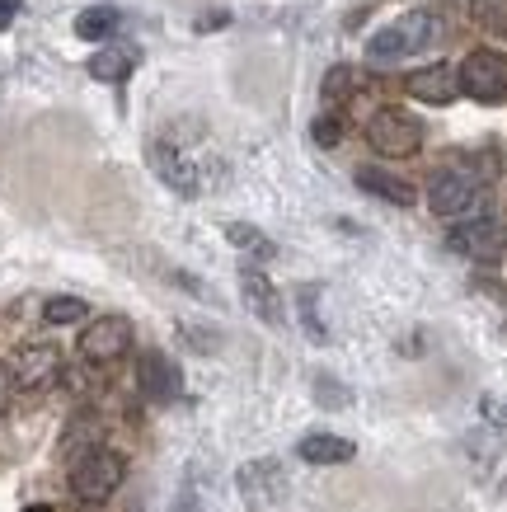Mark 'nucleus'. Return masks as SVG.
<instances>
[{"instance_id":"1","label":"nucleus","mask_w":507,"mask_h":512,"mask_svg":"<svg viewBox=\"0 0 507 512\" xmlns=\"http://www.w3.org/2000/svg\"><path fill=\"white\" fill-rule=\"evenodd\" d=\"M442 38V19L432 15V10H409L400 15L395 24H385V29L371 33L367 52L376 62H395V57H409V52H423Z\"/></svg>"},{"instance_id":"2","label":"nucleus","mask_w":507,"mask_h":512,"mask_svg":"<svg viewBox=\"0 0 507 512\" xmlns=\"http://www.w3.org/2000/svg\"><path fill=\"white\" fill-rule=\"evenodd\" d=\"M123 480H127V461L108 447L85 451V456H76V466H71V494H76L85 508L108 503V498L118 494V484Z\"/></svg>"},{"instance_id":"3","label":"nucleus","mask_w":507,"mask_h":512,"mask_svg":"<svg viewBox=\"0 0 507 512\" xmlns=\"http://www.w3.org/2000/svg\"><path fill=\"white\" fill-rule=\"evenodd\" d=\"M235 484H240V498H245L249 512H282L287 498H292L287 470H282V461H273V456H259V461L240 466Z\"/></svg>"},{"instance_id":"4","label":"nucleus","mask_w":507,"mask_h":512,"mask_svg":"<svg viewBox=\"0 0 507 512\" xmlns=\"http://www.w3.org/2000/svg\"><path fill=\"white\" fill-rule=\"evenodd\" d=\"M461 94H470L475 104H507V57L493 47H479L456 71Z\"/></svg>"},{"instance_id":"5","label":"nucleus","mask_w":507,"mask_h":512,"mask_svg":"<svg viewBox=\"0 0 507 512\" xmlns=\"http://www.w3.org/2000/svg\"><path fill=\"white\" fill-rule=\"evenodd\" d=\"M367 141L376 156H414L423 146V123L404 109H376L367 123Z\"/></svg>"},{"instance_id":"6","label":"nucleus","mask_w":507,"mask_h":512,"mask_svg":"<svg viewBox=\"0 0 507 512\" xmlns=\"http://www.w3.org/2000/svg\"><path fill=\"white\" fill-rule=\"evenodd\" d=\"M5 367H10L15 390H47L62 381V348L57 343H24Z\"/></svg>"},{"instance_id":"7","label":"nucleus","mask_w":507,"mask_h":512,"mask_svg":"<svg viewBox=\"0 0 507 512\" xmlns=\"http://www.w3.org/2000/svg\"><path fill=\"white\" fill-rule=\"evenodd\" d=\"M479 188H484V179H479L475 170H465V165L437 170L432 174V184H428V207L437 212V217H461V212L475 207Z\"/></svg>"},{"instance_id":"8","label":"nucleus","mask_w":507,"mask_h":512,"mask_svg":"<svg viewBox=\"0 0 507 512\" xmlns=\"http://www.w3.org/2000/svg\"><path fill=\"white\" fill-rule=\"evenodd\" d=\"M127 348H132V320H127V315H99V320H90L85 334H80V357L94 362V367L118 362Z\"/></svg>"},{"instance_id":"9","label":"nucleus","mask_w":507,"mask_h":512,"mask_svg":"<svg viewBox=\"0 0 507 512\" xmlns=\"http://www.w3.org/2000/svg\"><path fill=\"white\" fill-rule=\"evenodd\" d=\"M451 249L475 259V264H498L507 254V226L498 217H475L451 231Z\"/></svg>"},{"instance_id":"10","label":"nucleus","mask_w":507,"mask_h":512,"mask_svg":"<svg viewBox=\"0 0 507 512\" xmlns=\"http://www.w3.org/2000/svg\"><path fill=\"white\" fill-rule=\"evenodd\" d=\"M146 156H151V170L160 174V184H169L179 198H198V188H202L198 165H193L179 146H169V141H151V146H146Z\"/></svg>"},{"instance_id":"11","label":"nucleus","mask_w":507,"mask_h":512,"mask_svg":"<svg viewBox=\"0 0 507 512\" xmlns=\"http://www.w3.org/2000/svg\"><path fill=\"white\" fill-rule=\"evenodd\" d=\"M137 381H141V390H146V400H155V404L179 400V390H184V376L174 367V357L160 353V348H146V353L137 357Z\"/></svg>"},{"instance_id":"12","label":"nucleus","mask_w":507,"mask_h":512,"mask_svg":"<svg viewBox=\"0 0 507 512\" xmlns=\"http://www.w3.org/2000/svg\"><path fill=\"white\" fill-rule=\"evenodd\" d=\"M404 90L414 94V99H423V104H451L456 94H461V80H456V71L451 66H423V71H414V76L404 80Z\"/></svg>"},{"instance_id":"13","label":"nucleus","mask_w":507,"mask_h":512,"mask_svg":"<svg viewBox=\"0 0 507 512\" xmlns=\"http://www.w3.org/2000/svg\"><path fill=\"white\" fill-rule=\"evenodd\" d=\"M240 292H245V306L259 315L263 325H282V296H277V287L268 282L263 268H245L240 273Z\"/></svg>"},{"instance_id":"14","label":"nucleus","mask_w":507,"mask_h":512,"mask_svg":"<svg viewBox=\"0 0 507 512\" xmlns=\"http://www.w3.org/2000/svg\"><path fill=\"white\" fill-rule=\"evenodd\" d=\"M296 456L306 461V466H348L357 456V447L348 437H334V433H310L296 442Z\"/></svg>"},{"instance_id":"15","label":"nucleus","mask_w":507,"mask_h":512,"mask_svg":"<svg viewBox=\"0 0 507 512\" xmlns=\"http://www.w3.org/2000/svg\"><path fill=\"white\" fill-rule=\"evenodd\" d=\"M357 188H367V193H376L381 202H395V207H409V202L418 198L409 179L381 170V165H362V170H357Z\"/></svg>"},{"instance_id":"16","label":"nucleus","mask_w":507,"mask_h":512,"mask_svg":"<svg viewBox=\"0 0 507 512\" xmlns=\"http://www.w3.org/2000/svg\"><path fill=\"white\" fill-rule=\"evenodd\" d=\"M118 24H123V15H118L113 5H90V10L76 19V33L85 43H108V38L118 33Z\"/></svg>"},{"instance_id":"17","label":"nucleus","mask_w":507,"mask_h":512,"mask_svg":"<svg viewBox=\"0 0 507 512\" xmlns=\"http://www.w3.org/2000/svg\"><path fill=\"white\" fill-rule=\"evenodd\" d=\"M132 52H123V47H99L90 57V76L104 80V85H118V80H127V71H132Z\"/></svg>"},{"instance_id":"18","label":"nucleus","mask_w":507,"mask_h":512,"mask_svg":"<svg viewBox=\"0 0 507 512\" xmlns=\"http://www.w3.org/2000/svg\"><path fill=\"white\" fill-rule=\"evenodd\" d=\"M90 315V306L80 301V296H52L43 306V320L47 325H76V320H85Z\"/></svg>"},{"instance_id":"19","label":"nucleus","mask_w":507,"mask_h":512,"mask_svg":"<svg viewBox=\"0 0 507 512\" xmlns=\"http://www.w3.org/2000/svg\"><path fill=\"white\" fill-rule=\"evenodd\" d=\"M296 301H301V325H306V334H310L315 343H324V339H329V329H324L320 311H315V301H320V287H301V292H296Z\"/></svg>"},{"instance_id":"20","label":"nucleus","mask_w":507,"mask_h":512,"mask_svg":"<svg viewBox=\"0 0 507 512\" xmlns=\"http://www.w3.org/2000/svg\"><path fill=\"white\" fill-rule=\"evenodd\" d=\"M353 90H357V71H353V66H334V71L324 76V99H329V104H343Z\"/></svg>"},{"instance_id":"21","label":"nucleus","mask_w":507,"mask_h":512,"mask_svg":"<svg viewBox=\"0 0 507 512\" xmlns=\"http://www.w3.org/2000/svg\"><path fill=\"white\" fill-rule=\"evenodd\" d=\"M226 235H231V245H240V249H259V254H273V245L263 240V231H259V226H245V221H231V226H226Z\"/></svg>"},{"instance_id":"22","label":"nucleus","mask_w":507,"mask_h":512,"mask_svg":"<svg viewBox=\"0 0 507 512\" xmlns=\"http://www.w3.org/2000/svg\"><path fill=\"white\" fill-rule=\"evenodd\" d=\"M310 137L320 141V146H334V141L343 137V127H338L334 113H320V118H315V127H310Z\"/></svg>"},{"instance_id":"23","label":"nucleus","mask_w":507,"mask_h":512,"mask_svg":"<svg viewBox=\"0 0 507 512\" xmlns=\"http://www.w3.org/2000/svg\"><path fill=\"white\" fill-rule=\"evenodd\" d=\"M479 414H484L493 428H503V433H507V400H498V395H484V400H479Z\"/></svg>"},{"instance_id":"24","label":"nucleus","mask_w":507,"mask_h":512,"mask_svg":"<svg viewBox=\"0 0 507 512\" xmlns=\"http://www.w3.org/2000/svg\"><path fill=\"white\" fill-rule=\"evenodd\" d=\"M315 400H320V404H348V395H343V386H338L334 376H320V390H315Z\"/></svg>"},{"instance_id":"25","label":"nucleus","mask_w":507,"mask_h":512,"mask_svg":"<svg viewBox=\"0 0 507 512\" xmlns=\"http://www.w3.org/2000/svg\"><path fill=\"white\" fill-rule=\"evenodd\" d=\"M19 10H24V0H0V33L10 29V24H15Z\"/></svg>"},{"instance_id":"26","label":"nucleus","mask_w":507,"mask_h":512,"mask_svg":"<svg viewBox=\"0 0 507 512\" xmlns=\"http://www.w3.org/2000/svg\"><path fill=\"white\" fill-rule=\"evenodd\" d=\"M10 395H15V381H10V367L0 362V414L10 409Z\"/></svg>"},{"instance_id":"27","label":"nucleus","mask_w":507,"mask_h":512,"mask_svg":"<svg viewBox=\"0 0 507 512\" xmlns=\"http://www.w3.org/2000/svg\"><path fill=\"white\" fill-rule=\"evenodd\" d=\"M24 512H52V508H47V503H29V508H24Z\"/></svg>"}]
</instances>
